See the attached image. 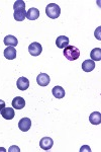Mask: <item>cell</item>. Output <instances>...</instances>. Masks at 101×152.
I'll return each instance as SVG.
<instances>
[{"label": "cell", "instance_id": "cell-12", "mask_svg": "<svg viewBox=\"0 0 101 152\" xmlns=\"http://www.w3.org/2000/svg\"><path fill=\"white\" fill-rule=\"evenodd\" d=\"M95 68V62L91 59H88V60H85L84 62L82 63V69L85 72H91L93 71Z\"/></svg>", "mask_w": 101, "mask_h": 152}, {"label": "cell", "instance_id": "cell-18", "mask_svg": "<svg viewBox=\"0 0 101 152\" xmlns=\"http://www.w3.org/2000/svg\"><path fill=\"white\" fill-rule=\"evenodd\" d=\"M90 57L91 60L93 61H100L101 60V49L100 48H95L90 52Z\"/></svg>", "mask_w": 101, "mask_h": 152}, {"label": "cell", "instance_id": "cell-7", "mask_svg": "<svg viewBox=\"0 0 101 152\" xmlns=\"http://www.w3.org/2000/svg\"><path fill=\"white\" fill-rule=\"evenodd\" d=\"M17 88L21 91H24L29 87V80L26 77H19L16 82Z\"/></svg>", "mask_w": 101, "mask_h": 152}, {"label": "cell", "instance_id": "cell-9", "mask_svg": "<svg viewBox=\"0 0 101 152\" xmlns=\"http://www.w3.org/2000/svg\"><path fill=\"white\" fill-rule=\"evenodd\" d=\"M0 114L5 120H12L15 117V113H14V110L12 107H4Z\"/></svg>", "mask_w": 101, "mask_h": 152}, {"label": "cell", "instance_id": "cell-14", "mask_svg": "<svg viewBox=\"0 0 101 152\" xmlns=\"http://www.w3.org/2000/svg\"><path fill=\"white\" fill-rule=\"evenodd\" d=\"M39 16V11L38 8H34V7H31L29 8V10L26 12V18H28L29 20H36L38 19Z\"/></svg>", "mask_w": 101, "mask_h": 152}, {"label": "cell", "instance_id": "cell-4", "mask_svg": "<svg viewBox=\"0 0 101 152\" xmlns=\"http://www.w3.org/2000/svg\"><path fill=\"white\" fill-rule=\"evenodd\" d=\"M53 145H54V141L50 137H44L39 141V146L44 150H50V149H52Z\"/></svg>", "mask_w": 101, "mask_h": 152}, {"label": "cell", "instance_id": "cell-11", "mask_svg": "<svg viewBox=\"0 0 101 152\" xmlns=\"http://www.w3.org/2000/svg\"><path fill=\"white\" fill-rule=\"evenodd\" d=\"M3 43H4V45L7 46V47H9V46H11V47H16V46L18 45L17 39L14 36H11V35L6 36L3 40Z\"/></svg>", "mask_w": 101, "mask_h": 152}, {"label": "cell", "instance_id": "cell-19", "mask_svg": "<svg viewBox=\"0 0 101 152\" xmlns=\"http://www.w3.org/2000/svg\"><path fill=\"white\" fill-rule=\"evenodd\" d=\"M25 8V3L23 0H17V1L14 2L13 4V9L14 10H18V9H23Z\"/></svg>", "mask_w": 101, "mask_h": 152}, {"label": "cell", "instance_id": "cell-2", "mask_svg": "<svg viewBox=\"0 0 101 152\" xmlns=\"http://www.w3.org/2000/svg\"><path fill=\"white\" fill-rule=\"evenodd\" d=\"M46 13L52 19H57L61 14V8L58 4L50 3L46 7Z\"/></svg>", "mask_w": 101, "mask_h": 152}, {"label": "cell", "instance_id": "cell-3", "mask_svg": "<svg viewBox=\"0 0 101 152\" xmlns=\"http://www.w3.org/2000/svg\"><path fill=\"white\" fill-rule=\"evenodd\" d=\"M28 52L31 56H39L43 52V47L41 44L33 42V44H31L28 47Z\"/></svg>", "mask_w": 101, "mask_h": 152}, {"label": "cell", "instance_id": "cell-23", "mask_svg": "<svg viewBox=\"0 0 101 152\" xmlns=\"http://www.w3.org/2000/svg\"><path fill=\"white\" fill-rule=\"evenodd\" d=\"M83 150H87V151H91V149H90V147H88V146H83L82 148L80 149V151H83Z\"/></svg>", "mask_w": 101, "mask_h": 152}, {"label": "cell", "instance_id": "cell-22", "mask_svg": "<svg viewBox=\"0 0 101 152\" xmlns=\"http://www.w3.org/2000/svg\"><path fill=\"white\" fill-rule=\"evenodd\" d=\"M5 107V102L4 100H2V99H0V113H1L2 110Z\"/></svg>", "mask_w": 101, "mask_h": 152}, {"label": "cell", "instance_id": "cell-5", "mask_svg": "<svg viewBox=\"0 0 101 152\" xmlns=\"http://www.w3.org/2000/svg\"><path fill=\"white\" fill-rule=\"evenodd\" d=\"M50 81H51L50 76L46 74V73H41L36 77V82H38L39 86H47V85H49Z\"/></svg>", "mask_w": 101, "mask_h": 152}, {"label": "cell", "instance_id": "cell-10", "mask_svg": "<svg viewBox=\"0 0 101 152\" xmlns=\"http://www.w3.org/2000/svg\"><path fill=\"white\" fill-rule=\"evenodd\" d=\"M25 105V100H24L21 96H16L12 100V107L15 110H21Z\"/></svg>", "mask_w": 101, "mask_h": 152}, {"label": "cell", "instance_id": "cell-20", "mask_svg": "<svg viewBox=\"0 0 101 152\" xmlns=\"http://www.w3.org/2000/svg\"><path fill=\"white\" fill-rule=\"evenodd\" d=\"M13 151H16V152H19L20 151V149L18 148L17 146H15V145H13V146H11L10 148L8 149V152H13Z\"/></svg>", "mask_w": 101, "mask_h": 152}, {"label": "cell", "instance_id": "cell-17", "mask_svg": "<svg viewBox=\"0 0 101 152\" xmlns=\"http://www.w3.org/2000/svg\"><path fill=\"white\" fill-rule=\"evenodd\" d=\"M89 121L93 125H99L101 123V114L99 112H94L89 116Z\"/></svg>", "mask_w": 101, "mask_h": 152}, {"label": "cell", "instance_id": "cell-16", "mask_svg": "<svg viewBox=\"0 0 101 152\" xmlns=\"http://www.w3.org/2000/svg\"><path fill=\"white\" fill-rule=\"evenodd\" d=\"M52 92H53V95L56 99H63L66 94L65 90L62 86H55L52 90Z\"/></svg>", "mask_w": 101, "mask_h": 152}, {"label": "cell", "instance_id": "cell-8", "mask_svg": "<svg viewBox=\"0 0 101 152\" xmlns=\"http://www.w3.org/2000/svg\"><path fill=\"white\" fill-rule=\"evenodd\" d=\"M56 45L59 49H65L69 46V38L66 36H59L56 40Z\"/></svg>", "mask_w": 101, "mask_h": 152}, {"label": "cell", "instance_id": "cell-13", "mask_svg": "<svg viewBox=\"0 0 101 152\" xmlns=\"http://www.w3.org/2000/svg\"><path fill=\"white\" fill-rule=\"evenodd\" d=\"M4 57L8 60H13V59L16 58V50L14 47H7L5 50H4Z\"/></svg>", "mask_w": 101, "mask_h": 152}, {"label": "cell", "instance_id": "cell-15", "mask_svg": "<svg viewBox=\"0 0 101 152\" xmlns=\"http://www.w3.org/2000/svg\"><path fill=\"white\" fill-rule=\"evenodd\" d=\"M13 16H14V19H15V20H17V21H23V20H24V18H26L25 8L18 9V10H14Z\"/></svg>", "mask_w": 101, "mask_h": 152}, {"label": "cell", "instance_id": "cell-1", "mask_svg": "<svg viewBox=\"0 0 101 152\" xmlns=\"http://www.w3.org/2000/svg\"><path fill=\"white\" fill-rule=\"evenodd\" d=\"M64 56L69 61H75L80 57V50L78 48L74 47V46H67L64 49Z\"/></svg>", "mask_w": 101, "mask_h": 152}, {"label": "cell", "instance_id": "cell-21", "mask_svg": "<svg viewBox=\"0 0 101 152\" xmlns=\"http://www.w3.org/2000/svg\"><path fill=\"white\" fill-rule=\"evenodd\" d=\"M100 28H98L95 31V38L97 39V40H101V37H100Z\"/></svg>", "mask_w": 101, "mask_h": 152}, {"label": "cell", "instance_id": "cell-6", "mask_svg": "<svg viewBox=\"0 0 101 152\" xmlns=\"http://www.w3.org/2000/svg\"><path fill=\"white\" fill-rule=\"evenodd\" d=\"M31 127V121L28 118H23L18 122V128L23 132H28Z\"/></svg>", "mask_w": 101, "mask_h": 152}]
</instances>
